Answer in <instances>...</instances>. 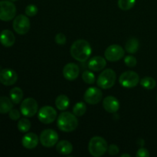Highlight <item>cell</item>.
Segmentation results:
<instances>
[{"instance_id": "cell-1", "label": "cell", "mask_w": 157, "mask_h": 157, "mask_svg": "<svg viewBox=\"0 0 157 157\" xmlns=\"http://www.w3.org/2000/svg\"><path fill=\"white\" fill-rule=\"evenodd\" d=\"M92 48L90 44L85 40H77L71 48V55L80 62L86 61L91 55Z\"/></svg>"}, {"instance_id": "cell-13", "label": "cell", "mask_w": 157, "mask_h": 157, "mask_svg": "<svg viewBox=\"0 0 157 157\" xmlns=\"http://www.w3.org/2000/svg\"><path fill=\"white\" fill-rule=\"evenodd\" d=\"M18 80V75L14 70L9 68L0 71V82L6 86H11L15 84Z\"/></svg>"}, {"instance_id": "cell-3", "label": "cell", "mask_w": 157, "mask_h": 157, "mask_svg": "<svg viewBox=\"0 0 157 157\" xmlns=\"http://www.w3.org/2000/svg\"><path fill=\"white\" fill-rule=\"evenodd\" d=\"M108 149V145L105 140L101 136H94L88 144L89 153L94 157L103 156Z\"/></svg>"}, {"instance_id": "cell-6", "label": "cell", "mask_w": 157, "mask_h": 157, "mask_svg": "<svg viewBox=\"0 0 157 157\" xmlns=\"http://www.w3.org/2000/svg\"><path fill=\"white\" fill-rule=\"evenodd\" d=\"M12 26L15 32L18 35H25L30 29V21L25 15H19L15 18Z\"/></svg>"}, {"instance_id": "cell-31", "label": "cell", "mask_w": 157, "mask_h": 157, "mask_svg": "<svg viewBox=\"0 0 157 157\" xmlns=\"http://www.w3.org/2000/svg\"><path fill=\"white\" fill-rule=\"evenodd\" d=\"M66 41H67V38L63 33L57 34L56 36H55V41H56L57 44H60V45H63V44H65Z\"/></svg>"}, {"instance_id": "cell-11", "label": "cell", "mask_w": 157, "mask_h": 157, "mask_svg": "<svg viewBox=\"0 0 157 157\" xmlns=\"http://www.w3.org/2000/svg\"><path fill=\"white\" fill-rule=\"evenodd\" d=\"M124 54H125V52L121 45L112 44L106 49L104 56L106 59L108 60L109 61L114 62V61L121 60L124 56Z\"/></svg>"}, {"instance_id": "cell-17", "label": "cell", "mask_w": 157, "mask_h": 157, "mask_svg": "<svg viewBox=\"0 0 157 157\" xmlns=\"http://www.w3.org/2000/svg\"><path fill=\"white\" fill-rule=\"evenodd\" d=\"M107 65V61L101 56L93 57L88 62V67L93 71H99L103 70Z\"/></svg>"}, {"instance_id": "cell-35", "label": "cell", "mask_w": 157, "mask_h": 157, "mask_svg": "<svg viewBox=\"0 0 157 157\" xmlns=\"http://www.w3.org/2000/svg\"><path fill=\"white\" fill-rule=\"evenodd\" d=\"M125 156H127V157H130V154H122L121 156V157H125Z\"/></svg>"}, {"instance_id": "cell-37", "label": "cell", "mask_w": 157, "mask_h": 157, "mask_svg": "<svg viewBox=\"0 0 157 157\" xmlns=\"http://www.w3.org/2000/svg\"><path fill=\"white\" fill-rule=\"evenodd\" d=\"M156 101H157V98H156Z\"/></svg>"}, {"instance_id": "cell-7", "label": "cell", "mask_w": 157, "mask_h": 157, "mask_svg": "<svg viewBox=\"0 0 157 157\" xmlns=\"http://www.w3.org/2000/svg\"><path fill=\"white\" fill-rule=\"evenodd\" d=\"M120 84L124 87L131 88L134 87L140 83V77L137 73L132 71H125L120 77Z\"/></svg>"}, {"instance_id": "cell-21", "label": "cell", "mask_w": 157, "mask_h": 157, "mask_svg": "<svg viewBox=\"0 0 157 157\" xmlns=\"http://www.w3.org/2000/svg\"><path fill=\"white\" fill-rule=\"evenodd\" d=\"M69 104H70V101L66 95H59L55 100V105L57 108L60 110H66L69 107Z\"/></svg>"}, {"instance_id": "cell-14", "label": "cell", "mask_w": 157, "mask_h": 157, "mask_svg": "<svg viewBox=\"0 0 157 157\" xmlns=\"http://www.w3.org/2000/svg\"><path fill=\"white\" fill-rule=\"evenodd\" d=\"M80 73L79 67L75 63H68L63 69V75L68 81H74L78 77Z\"/></svg>"}, {"instance_id": "cell-34", "label": "cell", "mask_w": 157, "mask_h": 157, "mask_svg": "<svg viewBox=\"0 0 157 157\" xmlns=\"http://www.w3.org/2000/svg\"><path fill=\"white\" fill-rule=\"evenodd\" d=\"M136 156L137 157H149L150 156V153L148 150L145 148H140L138 150L136 153Z\"/></svg>"}, {"instance_id": "cell-8", "label": "cell", "mask_w": 157, "mask_h": 157, "mask_svg": "<svg viewBox=\"0 0 157 157\" xmlns=\"http://www.w3.org/2000/svg\"><path fill=\"white\" fill-rule=\"evenodd\" d=\"M38 103L33 98H26L21 102V113L27 117H32L35 116L38 112Z\"/></svg>"}, {"instance_id": "cell-20", "label": "cell", "mask_w": 157, "mask_h": 157, "mask_svg": "<svg viewBox=\"0 0 157 157\" xmlns=\"http://www.w3.org/2000/svg\"><path fill=\"white\" fill-rule=\"evenodd\" d=\"M13 107L12 100L7 97H0V113H7Z\"/></svg>"}, {"instance_id": "cell-30", "label": "cell", "mask_w": 157, "mask_h": 157, "mask_svg": "<svg viewBox=\"0 0 157 157\" xmlns=\"http://www.w3.org/2000/svg\"><path fill=\"white\" fill-rule=\"evenodd\" d=\"M124 63L128 67H133L136 65L137 61H136V59L135 57L132 56V55H128V56H127L124 58Z\"/></svg>"}, {"instance_id": "cell-2", "label": "cell", "mask_w": 157, "mask_h": 157, "mask_svg": "<svg viewBox=\"0 0 157 157\" xmlns=\"http://www.w3.org/2000/svg\"><path fill=\"white\" fill-rule=\"evenodd\" d=\"M57 125L61 131L71 132L78 127V121L75 114L70 112H64L58 117Z\"/></svg>"}, {"instance_id": "cell-29", "label": "cell", "mask_w": 157, "mask_h": 157, "mask_svg": "<svg viewBox=\"0 0 157 157\" xmlns=\"http://www.w3.org/2000/svg\"><path fill=\"white\" fill-rule=\"evenodd\" d=\"M37 13H38V8L35 5H29L25 8V14L28 16L33 17L36 15Z\"/></svg>"}, {"instance_id": "cell-12", "label": "cell", "mask_w": 157, "mask_h": 157, "mask_svg": "<svg viewBox=\"0 0 157 157\" xmlns=\"http://www.w3.org/2000/svg\"><path fill=\"white\" fill-rule=\"evenodd\" d=\"M103 94L101 89L96 87H89L84 93V98L89 104H97L102 100Z\"/></svg>"}, {"instance_id": "cell-15", "label": "cell", "mask_w": 157, "mask_h": 157, "mask_svg": "<svg viewBox=\"0 0 157 157\" xmlns=\"http://www.w3.org/2000/svg\"><path fill=\"white\" fill-rule=\"evenodd\" d=\"M103 107L108 113H115L119 110L120 103L116 98L113 96L106 97L103 101Z\"/></svg>"}, {"instance_id": "cell-18", "label": "cell", "mask_w": 157, "mask_h": 157, "mask_svg": "<svg viewBox=\"0 0 157 157\" xmlns=\"http://www.w3.org/2000/svg\"><path fill=\"white\" fill-rule=\"evenodd\" d=\"M15 41V37L10 30H3L0 34V43L4 47H12Z\"/></svg>"}, {"instance_id": "cell-25", "label": "cell", "mask_w": 157, "mask_h": 157, "mask_svg": "<svg viewBox=\"0 0 157 157\" xmlns=\"http://www.w3.org/2000/svg\"><path fill=\"white\" fill-rule=\"evenodd\" d=\"M87 107L84 103L78 102L73 107V113L77 117H81L85 113Z\"/></svg>"}, {"instance_id": "cell-24", "label": "cell", "mask_w": 157, "mask_h": 157, "mask_svg": "<svg viewBox=\"0 0 157 157\" xmlns=\"http://www.w3.org/2000/svg\"><path fill=\"white\" fill-rule=\"evenodd\" d=\"M140 84L147 90H152L156 87V82L151 77H145L140 80Z\"/></svg>"}, {"instance_id": "cell-19", "label": "cell", "mask_w": 157, "mask_h": 157, "mask_svg": "<svg viewBox=\"0 0 157 157\" xmlns=\"http://www.w3.org/2000/svg\"><path fill=\"white\" fill-rule=\"evenodd\" d=\"M57 151L62 155H68L73 151V146L69 141L61 140L57 144Z\"/></svg>"}, {"instance_id": "cell-22", "label": "cell", "mask_w": 157, "mask_h": 157, "mask_svg": "<svg viewBox=\"0 0 157 157\" xmlns=\"http://www.w3.org/2000/svg\"><path fill=\"white\" fill-rule=\"evenodd\" d=\"M9 95H10L11 100H12V101L14 104H19L23 98L22 90L18 87H14V88H12L10 90Z\"/></svg>"}, {"instance_id": "cell-32", "label": "cell", "mask_w": 157, "mask_h": 157, "mask_svg": "<svg viewBox=\"0 0 157 157\" xmlns=\"http://www.w3.org/2000/svg\"><path fill=\"white\" fill-rule=\"evenodd\" d=\"M9 115L10 119H12V121H17V120L19 119L20 116H21L19 111L18 110H16V109H12L9 112Z\"/></svg>"}, {"instance_id": "cell-33", "label": "cell", "mask_w": 157, "mask_h": 157, "mask_svg": "<svg viewBox=\"0 0 157 157\" xmlns=\"http://www.w3.org/2000/svg\"><path fill=\"white\" fill-rule=\"evenodd\" d=\"M107 151L110 156H115V155L118 154L120 150L117 146L115 145V144H111V145H110V147H108Z\"/></svg>"}, {"instance_id": "cell-5", "label": "cell", "mask_w": 157, "mask_h": 157, "mask_svg": "<svg viewBox=\"0 0 157 157\" xmlns=\"http://www.w3.org/2000/svg\"><path fill=\"white\" fill-rule=\"evenodd\" d=\"M16 14V7L10 1H0V20L5 21L13 19Z\"/></svg>"}, {"instance_id": "cell-23", "label": "cell", "mask_w": 157, "mask_h": 157, "mask_svg": "<svg viewBox=\"0 0 157 157\" xmlns=\"http://www.w3.org/2000/svg\"><path fill=\"white\" fill-rule=\"evenodd\" d=\"M139 41L137 38H132L127 41L125 45V49L127 52L130 54H134L139 49Z\"/></svg>"}, {"instance_id": "cell-36", "label": "cell", "mask_w": 157, "mask_h": 157, "mask_svg": "<svg viewBox=\"0 0 157 157\" xmlns=\"http://www.w3.org/2000/svg\"><path fill=\"white\" fill-rule=\"evenodd\" d=\"M10 1H12V2H16V1H18V0H10Z\"/></svg>"}, {"instance_id": "cell-10", "label": "cell", "mask_w": 157, "mask_h": 157, "mask_svg": "<svg viewBox=\"0 0 157 157\" xmlns=\"http://www.w3.org/2000/svg\"><path fill=\"white\" fill-rule=\"evenodd\" d=\"M40 142L44 147H52L58 143V134L55 130L47 129L41 132L40 135Z\"/></svg>"}, {"instance_id": "cell-28", "label": "cell", "mask_w": 157, "mask_h": 157, "mask_svg": "<svg viewBox=\"0 0 157 157\" xmlns=\"http://www.w3.org/2000/svg\"><path fill=\"white\" fill-rule=\"evenodd\" d=\"M83 81L87 84H93L95 82V75L89 71H85L82 75Z\"/></svg>"}, {"instance_id": "cell-16", "label": "cell", "mask_w": 157, "mask_h": 157, "mask_svg": "<svg viewBox=\"0 0 157 157\" xmlns=\"http://www.w3.org/2000/svg\"><path fill=\"white\" fill-rule=\"evenodd\" d=\"M38 140H39V138L35 133H28L23 136L21 144L25 148L31 150V149L35 148L38 146Z\"/></svg>"}, {"instance_id": "cell-4", "label": "cell", "mask_w": 157, "mask_h": 157, "mask_svg": "<svg viewBox=\"0 0 157 157\" xmlns=\"http://www.w3.org/2000/svg\"><path fill=\"white\" fill-rule=\"evenodd\" d=\"M117 75L112 69H106L101 72L98 78V86L102 89H109L114 85Z\"/></svg>"}, {"instance_id": "cell-9", "label": "cell", "mask_w": 157, "mask_h": 157, "mask_svg": "<svg viewBox=\"0 0 157 157\" xmlns=\"http://www.w3.org/2000/svg\"><path fill=\"white\" fill-rule=\"evenodd\" d=\"M57 117V112L51 106H44L41 107L38 113V118L40 122L44 124H49L55 121Z\"/></svg>"}, {"instance_id": "cell-27", "label": "cell", "mask_w": 157, "mask_h": 157, "mask_svg": "<svg viewBox=\"0 0 157 157\" xmlns=\"http://www.w3.org/2000/svg\"><path fill=\"white\" fill-rule=\"evenodd\" d=\"M31 128V122L26 118H22L18 122V129L21 133H26Z\"/></svg>"}, {"instance_id": "cell-26", "label": "cell", "mask_w": 157, "mask_h": 157, "mask_svg": "<svg viewBox=\"0 0 157 157\" xmlns=\"http://www.w3.org/2000/svg\"><path fill=\"white\" fill-rule=\"evenodd\" d=\"M136 0H118V6L124 11L130 10L134 6Z\"/></svg>"}]
</instances>
